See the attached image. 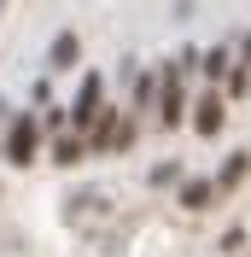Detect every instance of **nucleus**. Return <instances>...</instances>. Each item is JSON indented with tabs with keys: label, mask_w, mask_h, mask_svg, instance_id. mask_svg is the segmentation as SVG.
Here are the masks:
<instances>
[]
</instances>
